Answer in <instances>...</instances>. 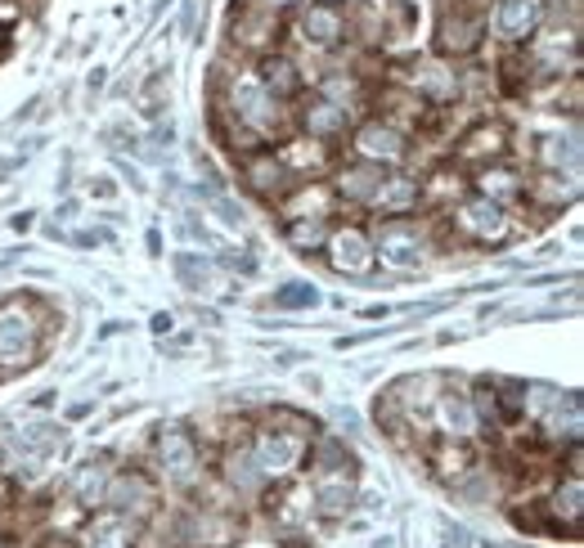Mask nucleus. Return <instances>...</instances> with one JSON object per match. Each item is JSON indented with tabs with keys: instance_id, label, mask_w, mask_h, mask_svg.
Listing matches in <instances>:
<instances>
[{
	"instance_id": "5",
	"label": "nucleus",
	"mask_w": 584,
	"mask_h": 548,
	"mask_svg": "<svg viewBox=\"0 0 584 548\" xmlns=\"http://www.w3.org/2000/svg\"><path fill=\"white\" fill-rule=\"evenodd\" d=\"M261 81H265L270 90H279V95L297 90V77H292V64H288V59H265V64H261Z\"/></svg>"
},
{
	"instance_id": "8",
	"label": "nucleus",
	"mask_w": 584,
	"mask_h": 548,
	"mask_svg": "<svg viewBox=\"0 0 584 548\" xmlns=\"http://www.w3.org/2000/svg\"><path fill=\"white\" fill-rule=\"evenodd\" d=\"M126 530H131V526H126V521H117V517L99 521V526H95V535H104V539H99L95 548H122V539H117V535H126Z\"/></svg>"
},
{
	"instance_id": "3",
	"label": "nucleus",
	"mask_w": 584,
	"mask_h": 548,
	"mask_svg": "<svg viewBox=\"0 0 584 548\" xmlns=\"http://www.w3.org/2000/svg\"><path fill=\"white\" fill-rule=\"evenodd\" d=\"M360 149L369 158H400V135L387 126H369V131H360Z\"/></svg>"
},
{
	"instance_id": "4",
	"label": "nucleus",
	"mask_w": 584,
	"mask_h": 548,
	"mask_svg": "<svg viewBox=\"0 0 584 548\" xmlns=\"http://www.w3.org/2000/svg\"><path fill=\"white\" fill-rule=\"evenodd\" d=\"M463 225H468V229H477L481 238H490V234H499V229H503V220H499V207H494V202H468V207H463Z\"/></svg>"
},
{
	"instance_id": "9",
	"label": "nucleus",
	"mask_w": 584,
	"mask_h": 548,
	"mask_svg": "<svg viewBox=\"0 0 584 548\" xmlns=\"http://www.w3.org/2000/svg\"><path fill=\"white\" fill-rule=\"evenodd\" d=\"M41 548H73V544H68V539H64V544H59V539H50V544H41Z\"/></svg>"
},
{
	"instance_id": "2",
	"label": "nucleus",
	"mask_w": 584,
	"mask_h": 548,
	"mask_svg": "<svg viewBox=\"0 0 584 548\" xmlns=\"http://www.w3.org/2000/svg\"><path fill=\"white\" fill-rule=\"evenodd\" d=\"M306 32H311L320 46H333V41L342 37V14L329 10V5H311V10H306Z\"/></svg>"
},
{
	"instance_id": "7",
	"label": "nucleus",
	"mask_w": 584,
	"mask_h": 548,
	"mask_svg": "<svg viewBox=\"0 0 584 548\" xmlns=\"http://www.w3.org/2000/svg\"><path fill=\"white\" fill-rule=\"evenodd\" d=\"M162 454L171 458V472H180V476H185V472H189V463H193V454H189V441H185V436H167V441H162Z\"/></svg>"
},
{
	"instance_id": "1",
	"label": "nucleus",
	"mask_w": 584,
	"mask_h": 548,
	"mask_svg": "<svg viewBox=\"0 0 584 548\" xmlns=\"http://www.w3.org/2000/svg\"><path fill=\"white\" fill-rule=\"evenodd\" d=\"M539 23V0H499V32L521 41Z\"/></svg>"
},
{
	"instance_id": "6",
	"label": "nucleus",
	"mask_w": 584,
	"mask_h": 548,
	"mask_svg": "<svg viewBox=\"0 0 584 548\" xmlns=\"http://www.w3.org/2000/svg\"><path fill=\"white\" fill-rule=\"evenodd\" d=\"M342 270H365L369 265V252H365V238L360 234H342L338 238V256H333Z\"/></svg>"
}]
</instances>
